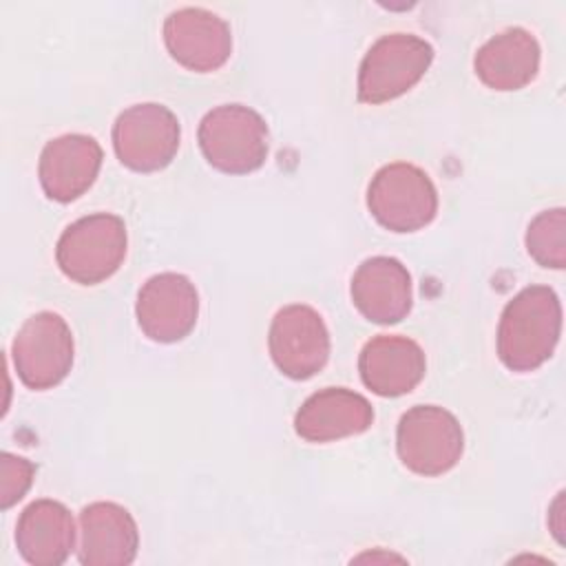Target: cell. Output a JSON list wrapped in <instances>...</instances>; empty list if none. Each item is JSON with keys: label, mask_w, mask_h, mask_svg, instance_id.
<instances>
[{"label": "cell", "mask_w": 566, "mask_h": 566, "mask_svg": "<svg viewBox=\"0 0 566 566\" xmlns=\"http://www.w3.org/2000/svg\"><path fill=\"white\" fill-rule=\"evenodd\" d=\"M559 334V296L546 285H528L502 312L497 356L511 371H533L553 356Z\"/></svg>", "instance_id": "obj_1"}, {"label": "cell", "mask_w": 566, "mask_h": 566, "mask_svg": "<svg viewBox=\"0 0 566 566\" xmlns=\"http://www.w3.org/2000/svg\"><path fill=\"white\" fill-rule=\"evenodd\" d=\"M206 161L228 175H248L268 159V124L243 104H221L208 111L197 130Z\"/></svg>", "instance_id": "obj_2"}, {"label": "cell", "mask_w": 566, "mask_h": 566, "mask_svg": "<svg viewBox=\"0 0 566 566\" xmlns=\"http://www.w3.org/2000/svg\"><path fill=\"white\" fill-rule=\"evenodd\" d=\"M126 226L117 214L95 212L73 221L57 239L60 270L75 283L95 285L113 276L126 256Z\"/></svg>", "instance_id": "obj_3"}, {"label": "cell", "mask_w": 566, "mask_h": 566, "mask_svg": "<svg viewBox=\"0 0 566 566\" xmlns=\"http://www.w3.org/2000/svg\"><path fill=\"white\" fill-rule=\"evenodd\" d=\"M367 208L391 232H416L438 212V192L429 175L407 161L382 166L369 181Z\"/></svg>", "instance_id": "obj_4"}, {"label": "cell", "mask_w": 566, "mask_h": 566, "mask_svg": "<svg viewBox=\"0 0 566 566\" xmlns=\"http://www.w3.org/2000/svg\"><path fill=\"white\" fill-rule=\"evenodd\" d=\"M433 62V46L413 33L378 38L358 71V99L382 104L413 88Z\"/></svg>", "instance_id": "obj_5"}, {"label": "cell", "mask_w": 566, "mask_h": 566, "mask_svg": "<svg viewBox=\"0 0 566 566\" xmlns=\"http://www.w3.org/2000/svg\"><path fill=\"white\" fill-rule=\"evenodd\" d=\"M400 462L418 475L451 471L464 451V433L458 418L436 405H416L402 413L396 429Z\"/></svg>", "instance_id": "obj_6"}, {"label": "cell", "mask_w": 566, "mask_h": 566, "mask_svg": "<svg viewBox=\"0 0 566 566\" xmlns=\"http://www.w3.org/2000/svg\"><path fill=\"white\" fill-rule=\"evenodd\" d=\"M179 139L181 128L177 115L155 102L126 108L113 126L115 155L135 172L166 168L179 150Z\"/></svg>", "instance_id": "obj_7"}, {"label": "cell", "mask_w": 566, "mask_h": 566, "mask_svg": "<svg viewBox=\"0 0 566 566\" xmlns=\"http://www.w3.org/2000/svg\"><path fill=\"white\" fill-rule=\"evenodd\" d=\"M11 356L24 387L51 389L66 378L73 365L71 327L55 312H38L18 329Z\"/></svg>", "instance_id": "obj_8"}, {"label": "cell", "mask_w": 566, "mask_h": 566, "mask_svg": "<svg viewBox=\"0 0 566 566\" xmlns=\"http://www.w3.org/2000/svg\"><path fill=\"white\" fill-rule=\"evenodd\" d=\"M268 345L279 371L292 380L316 376L329 358V332L323 316L301 303L285 305L274 314Z\"/></svg>", "instance_id": "obj_9"}, {"label": "cell", "mask_w": 566, "mask_h": 566, "mask_svg": "<svg viewBox=\"0 0 566 566\" xmlns=\"http://www.w3.org/2000/svg\"><path fill=\"white\" fill-rule=\"evenodd\" d=\"M135 314L142 332L150 340L177 343L195 329L199 294L188 276L177 272H161L142 285Z\"/></svg>", "instance_id": "obj_10"}, {"label": "cell", "mask_w": 566, "mask_h": 566, "mask_svg": "<svg viewBox=\"0 0 566 566\" xmlns=\"http://www.w3.org/2000/svg\"><path fill=\"white\" fill-rule=\"evenodd\" d=\"M164 42L170 57L195 73L221 69L232 53L228 22L201 7L172 11L164 22Z\"/></svg>", "instance_id": "obj_11"}, {"label": "cell", "mask_w": 566, "mask_h": 566, "mask_svg": "<svg viewBox=\"0 0 566 566\" xmlns=\"http://www.w3.org/2000/svg\"><path fill=\"white\" fill-rule=\"evenodd\" d=\"M102 166V146L88 135H62L42 148L40 184L49 199L69 203L82 197L95 181Z\"/></svg>", "instance_id": "obj_12"}, {"label": "cell", "mask_w": 566, "mask_h": 566, "mask_svg": "<svg viewBox=\"0 0 566 566\" xmlns=\"http://www.w3.org/2000/svg\"><path fill=\"white\" fill-rule=\"evenodd\" d=\"M411 274L394 256L365 259L352 276V301L371 323L391 325L411 310Z\"/></svg>", "instance_id": "obj_13"}, {"label": "cell", "mask_w": 566, "mask_h": 566, "mask_svg": "<svg viewBox=\"0 0 566 566\" xmlns=\"http://www.w3.org/2000/svg\"><path fill=\"white\" fill-rule=\"evenodd\" d=\"M424 369V352L407 336L378 334L365 343L358 356L365 387L382 398L409 394L422 380Z\"/></svg>", "instance_id": "obj_14"}, {"label": "cell", "mask_w": 566, "mask_h": 566, "mask_svg": "<svg viewBox=\"0 0 566 566\" xmlns=\"http://www.w3.org/2000/svg\"><path fill=\"white\" fill-rule=\"evenodd\" d=\"M374 422L369 400L345 387L312 394L294 416V431L307 442H332L367 431Z\"/></svg>", "instance_id": "obj_15"}, {"label": "cell", "mask_w": 566, "mask_h": 566, "mask_svg": "<svg viewBox=\"0 0 566 566\" xmlns=\"http://www.w3.org/2000/svg\"><path fill=\"white\" fill-rule=\"evenodd\" d=\"M80 551L84 566H126L139 548L133 515L115 502H93L80 513Z\"/></svg>", "instance_id": "obj_16"}, {"label": "cell", "mask_w": 566, "mask_h": 566, "mask_svg": "<svg viewBox=\"0 0 566 566\" xmlns=\"http://www.w3.org/2000/svg\"><path fill=\"white\" fill-rule=\"evenodd\" d=\"M473 69L482 84L493 91H520L539 71V44L522 27L504 29L478 49Z\"/></svg>", "instance_id": "obj_17"}, {"label": "cell", "mask_w": 566, "mask_h": 566, "mask_svg": "<svg viewBox=\"0 0 566 566\" xmlns=\"http://www.w3.org/2000/svg\"><path fill=\"white\" fill-rule=\"evenodd\" d=\"M15 544L33 566H60L73 551L75 524L71 511L55 500H35L18 517Z\"/></svg>", "instance_id": "obj_18"}, {"label": "cell", "mask_w": 566, "mask_h": 566, "mask_svg": "<svg viewBox=\"0 0 566 566\" xmlns=\"http://www.w3.org/2000/svg\"><path fill=\"white\" fill-rule=\"evenodd\" d=\"M526 250L544 268L566 265V210L551 208L539 212L526 228Z\"/></svg>", "instance_id": "obj_19"}, {"label": "cell", "mask_w": 566, "mask_h": 566, "mask_svg": "<svg viewBox=\"0 0 566 566\" xmlns=\"http://www.w3.org/2000/svg\"><path fill=\"white\" fill-rule=\"evenodd\" d=\"M35 475V467L31 460L13 453L0 455V506L11 509L15 502L24 497Z\"/></svg>", "instance_id": "obj_20"}]
</instances>
